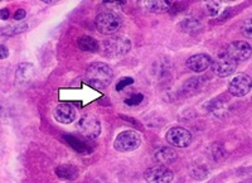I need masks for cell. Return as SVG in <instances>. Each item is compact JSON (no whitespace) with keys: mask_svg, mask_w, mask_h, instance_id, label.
Returning <instances> with one entry per match:
<instances>
[{"mask_svg":"<svg viewBox=\"0 0 252 183\" xmlns=\"http://www.w3.org/2000/svg\"><path fill=\"white\" fill-rule=\"evenodd\" d=\"M35 69L32 63H22L15 70V81L18 85L26 86L31 83L34 78Z\"/></svg>","mask_w":252,"mask_h":183,"instance_id":"15","label":"cell"},{"mask_svg":"<svg viewBox=\"0 0 252 183\" xmlns=\"http://www.w3.org/2000/svg\"><path fill=\"white\" fill-rule=\"evenodd\" d=\"M165 141L175 148H187L192 143V134L182 126H173L166 132Z\"/></svg>","mask_w":252,"mask_h":183,"instance_id":"7","label":"cell"},{"mask_svg":"<svg viewBox=\"0 0 252 183\" xmlns=\"http://www.w3.org/2000/svg\"><path fill=\"white\" fill-rule=\"evenodd\" d=\"M76 108L68 103H62L56 106L55 111H53V117L56 121L61 124H71L76 120Z\"/></svg>","mask_w":252,"mask_h":183,"instance_id":"11","label":"cell"},{"mask_svg":"<svg viewBox=\"0 0 252 183\" xmlns=\"http://www.w3.org/2000/svg\"><path fill=\"white\" fill-rule=\"evenodd\" d=\"M186 65L190 71L201 73V72H204L206 70H208L211 67V65H212V57L206 55V53H198V55L189 57L187 60Z\"/></svg>","mask_w":252,"mask_h":183,"instance_id":"13","label":"cell"},{"mask_svg":"<svg viewBox=\"0 0 252 183\" xmlns=\"http://www.w3.org/2000/svg\"><path fill=\"white\" fill-rule=\"evenodd\" d=\"M144 178L150 183H169L174 180V173L166 166H155L144 172Z\"/></svg>","mask_w":252,"mask_h":183,"instance_id":"8","label":"cell"},{"mask_svg":"<svg viewBox=\"0 0 252 183\" xmlns=\"http://www.w3.org/2000/svg\"><path fill=\"white\" fill-rule=\"evenodd\" d=\"M189 176H190L193 180L204 181L206 178H208V171H207V169L202 166H195L190 169V172H189Z\"/></svg>","mask_w":252,"mask_h":183,"instance_id":"23","label":"cell"},{"mask_svg":"<svg viewBox=\"0 0 252 183\" xmlns=\"http://www.w3.org/2000/svg\"><path fill=\"white\" fill-rule=\"evenodd\" d=\"M77 130L89 139H97L101 134V124L97 117L91 114L83 115L77 123Z\"/></svg>","mask_w":252,"mask_h":183,"instance_id":"6","label":"cell"},{"mask_svg":"<svg viewBox=\"0 0 252 183\" xmlns=\"http://www.w3.org/2000/svg\"><path fill=\"white\" fill-rule=\"evenodd\" d=\"M143 101H144V95L139 94V92H135V94L130 95V98L125 99L124 103H125L127 106H138L140 105Z\"/></svg>","mask_w":252,"mask_h":183,"instance_id":"26","label":"cell"},{"mask_svg":"<svg viewBox=\"0 0 252 183\" xmlns=\"http://www.w3.org/2000/svg\"><path fill=\"white\" fill-rule=\"evenodd\" d=\"M77 46L81 51L90 52V53H96L100 48L97 40L90 36H81L77 39Z\"/></svg>","mask_w":252,"mask_h":183,"instance_id":"19","label":"cell"},{"mask_svg":"<svg viewBox=\"0 0 252 183\" xmlns=\"http://www.w3.org/2000/svg\"><path fill=\"white\" fill-rule=\"evenodd\" d=\"M0 49H1V56H0V57H1V60H5V58H8V56H9L8 47H6L5 44H1V46H0Z\"/></svg>","mask_w":252,"mask_h":183,"instance_id":"30","label":"cell"},{"mask_svg":"<svg viewBox=\"0 0 252 183\" xmlns=\"http://www.w3.org/2000/svg\"><path fill=\"white\" fill-rule=\"evenodd\" d=\"M173 72V65L168 58L161 57L159 60L154 61L152 66V73L158 80H165L170 77Z\"/></svg>","mask_w":252,"mask_h":183,"instance_id":"14","label":"cell"},{"mask_svg":"<svg viewBox=\"0 0 252 183\" xmlns=\"http://www.w3.org/2000/svg\"><path fill=\"white\" fill-rule=\"evenodd\" d=\"M212 71L218 77H227L237 70V62L227 55L226 51H220L212 58Z\"/></svg>","mask_w":252,"mask_h":183,"instance_id":"5","label":"cell"},{"mask_svg":"<svg viewBox=\"0 0 252 183\" xmlns=\"http://www.w3.org/2000/svg\"><path fill=\"white\" fill-rule=\"evenodd\" d=\"M9 15H10V13H9V9H6V8L1 9V12H0V18H1V20H6L9 18Z\"/></svg>","mask_w":252,"mask_h":183,"instance_id":"31","label":"cell"},{"mask_svg":"<svg viewBox=\"0 0 252 183\" xmlns=\"http://www.w3.org/2000/svg\"><path fill=\"white\" fill-rule=\"evenodd\" d=\"M227 55L232 57L236 62H242L251 58L252 49L250 43L244 42V40H235V42L229 43L226 48Z\"/></svg>","mask_w":252,"mask_h":183,"instance_id":"9","label":"cell"},{"mask_svg":"<svg viewBox=\"0 0 252 183\" xmlns=\"http://www.w3.org/2000/svg\"><path fill=\"white\" fill-rule=\"evenodd\" d=\"M154 159L157 160V163L163 164V166H169L173 164L177 160L178 154L174 149L170 146H159L154 152Z\"/></svg>","mask_w":252,"mask_h":183,"instance_id":"16","label":"cell"},{"mask_svg":"<svg viewBox=\"0 0 252 183\" xmlns=\"http://www.w3.org/2000/svg\"><path fill=\"white\" fill-rule=\"evenodd\" d=\"M121 117H123V119H125V120L131 121V124H134V125H136V124H138V121L134 120V119H130V117H127V116H123V115H121Z\"/></svg>","mask_w":252,"mask_h":183,"instance_id":"32","label":"cell"},{"mask_svg":"<svg viewBox=\"0 0 252 183\" xmlns=\"http://www.w3.org/2000/svg\"><path fill=\"white\" fill-rule=\"evenodd\" d=\"M55 173L58 178L66 181H75L80 176V169L72 164H62L55 169Z\"/></svg>","mask_w":252,"mask_h":183,"instance_id":"17","label":"cell"},{"mask_svg":"<svg viewBox=\"0 0 252 183\" xmlns=\"http://www.w3.org/2000/svg\"><path fill=\"white\" fill-rule=\"evenodd\" d=\"M123 26V20L118 14L111 12H102L94 18V27L101 35L111 36Z\"/></svg>","mask_w":252,"mask_h":183,"instance_id":"3","label":"cell"},{"mask_svg":"<svg viewBox=\"0 0 252 183\" xmlns=\"http://www.w3.org/2000/svg\"><path fill=\"white\" fill-rule=\"evenodd\" d=\"M203 81L204 78L203 77H193V78H189L188 81H186V83H184L183 89L184 91H188V92H195L198 91V90L201 89L202 86H203Z\"/></svg>","mask_w":252,"mask_h":183,"instance_id":"22","label":"cell"},{"mask_svg":"<svg viewBox=\"0 0 252 183\" xmlns=\"http://www.w3.org/2000/svg\"><path fill=\"white\" fill-rule=\"evenodd\" d=\"M241 32H242V35H244L245 37H247V38L252 37V35H251V19L245 20L244 26H242V28H241Z\"/></svg>","mask_w":252,"mask_h":183,"instance_id":"28","label":"cell"},{"mask_svg":"<svg viewBox=\"0 0 252 183\" xmlns=\"http://www.w3.org/2000/svg\"><path fill=\"white\" fill-rule=\"evenodd\" d=\"M114 78V71L106 63L94 62L86 69L85 80L94 89H105Z\"/></svg>","mask_w":252,"mask_h":183,"instance_id":"1","label":"cell"},{"mask_svg":"<svg viewBox=\"0 0 252 183\" xmlns=\"http://www.w3.org/2000/svg\"><path fill=\"white\" fill-rule=\"evenodd\" d=\"M251 78L246 74H237L228 85V92L235 98H244L251 91Z\"/></svg>","mask_w":252,"mask_h":183,"instance_id":"10","label":"cell"},{"mask_svg":"<svg viewBox=\"0 0 252 183\" xmlns=\"http://www.w3.org/2000/svg\"><path fill=\"white\" fill-rule=\"evenodd\" d=\"M101 51L107 58H120L131 51V42L124 36H115L101 42Z\"/></svg>","mask_w":252,"mask_h":183,"instance_id":"2","label":"cell"},{"mask_svg":"<svg viewBox=\"0 0 252 183\" xmlns=\"http://www.w3.org/2000/svg\"><path fill=\"white\" fill-rule=\"evenodd\" d=\"M62 139L66 142V144H68L73 150L78 153V154H82V155H90L94 153V146H90L89 143L81 139L80 137L77 135H73V134H66L62 135Z\"/></svg>","mask_w":252,"mask_h":183,"instance_id":"12","label":"cell"},{"mask_svg":"<svg viewBox=\"0 0 252 183\" xmlns=\"http://www.w3.org/2000/svg\"><path fill=\"white\" fill-rule=\"evenodd\" d=\"M181 28L183 29L186 33H198V32H201L203 26H202V22L198 18L194 17H189L186 18L181 22Z\"/></svg>","mask_w":252,"mask_h":183,"instance_id":"20","label":"cell"},{"mask_svg":"<svg viewBox=\"0 0 252 183\" xmlns=\"http://www.w3.org/2000/svg\"><path fill=\"white\" fill-rule=\"evenodd\" d=\"M132 83H134V78H132V77H123V78H120V80H119L118 82H116V91H118V92L123 91V90L125 89V87H127V86L132 85Z\"/></svg>","mask_w":252,"mask_h":183,"instance_id":"27","label":"cell"},{"mask_svg":"<svg viewBox=\"0 0 252 183\" xmlns=\"http://www.w3.org/2000/svg\"><path fill=\"white\" fill-rule=\"evenodd\" d=\"M174 1L172 0H150L144 4L146 10L152 13H168L172 10Z\"/></svg>","mask_w":252,"mask_h":183,"instance_id":"18","label":"cell"},{"mask_svg":"<svg viewBox=\"0 0 252 183\" xmlns=\"http://www.w3.org/2000/svg\"><path fill=\"white\" fill-rule=\"evenodd\" d=\"M204 9H206V14L209 17H215L220 13V1H208L204 4Z\"/></svg>","mask_w":252,"mask_h":183,"instance_id":"25","label":"cell"},{"mask_svg":"<svg viewBox=\"0 0 252 183\" xmlns=\"http://www.w3.org/2000/svg\"><path fill=\"white\" fill-rule=\"evenodd\" d=\"M28 29V24L26 22H20V23L12 24V26H8L5 28L1 29V35L6 36V37H13V36L20 35Z\"/></svg>","mask_w":252,"mask_h":183,"instance_id":"21","label":"cell"},{"mask_svg":"<svg viewBox=\"0 0 252 183\" xmlns=\"http://www.w3.org/2000/svg\"><path fill=\"white\" fill-rule=\"evenodd\" d=\"M27 15V12L24 10V9H18L17 12L14 13V20H23L24 18H26Z\"/></svg>","mask_w":252,"mask_h":183,"instance_id":"29","label":"cell"},{"mask_svg":"<svg viewBox=\"0 0 252 183\" xmlns=\"http://www.w3.org/2000/svg\"><path fill=\"white\" fill-rule=\"evenodd\" d=\"M141 146L140 134L135 130H124L116 137L114 148L120 153L134 152Z\"/></svg>","mask_w":252,"mask_h":183,"instance_id":"4","label":"cell"},{"mask_svg":"<svg viewBox=\"0 0 252 183\" xmlns=\"http://www.w3.org/2000/svg\"><path fill=\"white\" fill-rule=\"evenodd\" d=\"M211 154H212V158L216 162H222L226 158L227 152L224 150L223 146L216 143L211 146Z\"/></svg>","mask_w":252,"mask_h":183,"instance_id":"24","label":"cell"}]
</instances>
